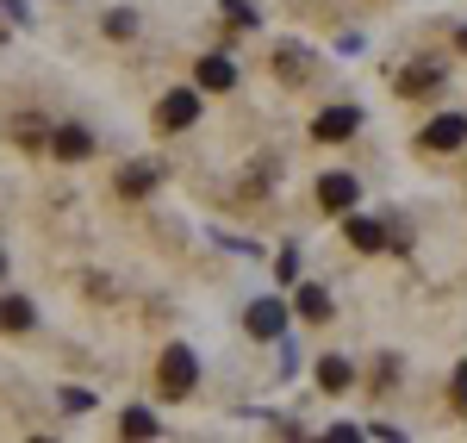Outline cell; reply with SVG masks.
Listing matches in <instances>:
<instances>
[{"instance_id": "6da1fadb", "label": "cell", "mask_w": 467, "mask_h": 443, "mask_svg": "<svg viewBox=\"0 0 467 443\" xmlns=\"http://www.w3.org/2000/svg\"><path fill=\"white\" fill-rule=\"evenodd\" d=\"M156 381H162V394H169V400H187V394H193V381H200V363H193V350H169V356H162V369H156Z\"/></svg>"}, {"instance_id": "7a4b0ae2", "label": "cell", "mask_w": 467, "mask_h": 443, "mask_svg": "<svg viewBox=\"0 0 467 443\" xmlns=\"http://www.w3.org/2000/svg\"><path fill=\"white\" fill-rule=\"evenodd\" d=\"M156 119H162L169 132H187V125L200 119V88H175V94H162V107H156Z\"/></svg>"}, {"instance_id": "3957f363", "label": "cell", "mask_w": 467, "mask_h": 443, "mask_svg": "<svg viewBox=\"0 0 467 443\" xmlns=\"http://www.w3.org/2000/svg\"><path fill=\"white\" fill-rule=\"evenodd\" d=\"M356 125H361V112H356V107H324V112H318V125H312V138H318V144H343Z\"/></svg>"}, {"instance_id": "277c9868", "label": "cell", "mask_w": 467, "mask_h": 443, "mask_svg": "<svg viewBox=\"0 0 467 443\" xmlns=\"http://www.w3.org/2000/svg\"><path fill=\"white\" fill-rule=\"evenodd\" d=\"M393 88L405 94V100H424V94H436V88H442V69H436V63H411V69L393 75Z\"/></svg>"}, {"instance_id": "5b68a950", "label": "cell", "mask_w": 467, "mask_h": 443, "mask_svg": "<svg viewBox=\"0 0 467 443\" xmlns=\"http://www.w3.org/2000/svg\"><path fill=\"white\" fill-rule=\"evenodd\" d=\"M356 194H361L356 175H324V182H318V206H324V213H349Z\"/></svg>"}, {"instance_id": "8992f818", "label": "cell", "mask_w": 467, "mask_h": 443, "mask_svg": "<svg viewBox=\"0 0 467 443\" xmlns=\"http://www.w3.org/2000/svg\"><path fill=\"white\" fill-rule=\"evenodd\" d=\"M193 88H200V94H224V88H237V69H231V57H206V63L193 69Z\"/></svg>"}, {"instance_id": "52a82bcc", "label": "cell", "mask_w": 467, "mask_h": 443, "mask_svg": "<svg viewBox=\"0 0 467 443\" xmlns=\"http://www.w3.org/2000/svg\"><path fill=\"white\" fill-rule=\"evenodd\" d=\"M462 138H467V119H462V112H442V119L424 125V150H455Z\"/></svg>"}, {"instance_id": "ba28073f", "label": "cell", "mask_w": 467, "mask_h": 443, "mask_svg": "<svg viewBox=\"0 0 467 443\" xmlns=\"http://www.w3.org/2000/svg\"><path fill=\"white\" fill-rule=\"evenodd\" d=\"M244 319H250L255 337H281V325H287V306H281V300H255Z\"/></svg>"}, {"instance_id": "9c48e42d", "label": "cell", "mask_w": 467, "mask_h": 443, "mask_svg": "<svg viewBox=\"0 0 467 443\" xmlns=\"http://www.w3.org/2000/svg\"><path fill=\"white\" fill-rule=\"evenodd\" d=\"M50 150H57V163H81V156L94 150V138H88L81 125H63V132L50 138Z\"/></svg>"}, {"instance_id": "30bf717a", "label": "cell", "mask_w": 467, "mask_h": 443, "mask_svg": "<svg viewBox=\"0 0 467 443\" xmlns=\"http://www.w3.org/2000/svg\"><path fill=\"white\" fill-rule=\"evenodd\" d=\"M349 381H356L349 356H324V363H318V387H324V394H343Z\"/></svg>"}, {"instance_id": "8fae6325", "label": "cell", "mask_w": 467, "mask_h": 443, "mask_svg": "<svg viewBox=\"0 0 467 443\" xmlns=\"http://www.w3.org/2000/svg\"><path fill=\"white\" fill-rule=\"evenodd\" d=\"M343 219H349V213H343ZM349 244L374 257V250H387V231H380V225H374V219H349Z\"/></svg>"}, {"instance_id": "7c38bea8", "label": "cell", "mask_w": 467, "mask_h": 443, "mask_svg": "<svg viewBox=\"0 0 467 443\" xmlns=\"http://www.w3.org/2000/svg\"><path fill=\"white\" fill-rule=\"evenodd\" d=\"M299 319L324 325V319H330V294H324V288H299Z\"/></svg>"}, {"instance_id": "4fadbf2b", "label": "cell", "mask_w": 467, "mask_h": 443, "mask_svg": "<svg viewBox=\"0 0 467 443\" xmlns=\"http://www.w3.org/2000/svg\"><path fill=\"white\" fill-rule=\"evenodd\" d=\"M119 431H125V438H156V412L131 406V412H125V418H119Z\"/></svg>"}, {"instance_id": "5bb4252c", "label": "cell", "mask_w": 467, "mask_h": 443, "mask_svg": "<svg viewBox=\"0 0 467 443\" xmlns=\"http://www.w3.org/2000/svg\"><path fill=\"white\" fill-rule=\"evenodd\" d=\"M0 325L6 332H26L32 325V300H0Z\"/></svg>"}, {"instance_id": "9a60e30c", "label": "cell", "mask_w": 467, "mask_h": 443, "mask_svg": "<svg viewBox=\"0 0 467 443\" xmlns=\"http://www.w3.org/2000/svg\"><path fill=\"white\" fill-rule=\"evenodd\" d=\"M224 19H231V26H255L250 0H224Z\"/></svg>"}, {"instance_id": "2e32d148", "label": "cell", "mask_w": 467, "mask_h": 443, "mask_svg": "<svg viewBox=\"0 0 467 443\" xmlns=\"http://www.w3.org/2000/svg\"><path fill=\"white\" fill-rule=\"evenodd\" d=\"M119 187H125V194H144V187H150V169H125V175H119Z\"/></svg>"}, {"instance_id": "e0dca14e", "label": "cell", "mask_w": 467, "mask_h": 443, "mask_svg": "<svg viewBox=\"0 0 467 443\" xmlns=\"http://www.w3.org/2000/svg\"><path fill=\"white\" fill-rule=\"evenodd\" d=\"M281 75L299 81V75H306V57H299V50H281Z\"/></svg>"}, {"instance_id": "ac0fdd59", "label": "cell", "mask_w": 467, "mask_h": 443, "mask_svg": "<svg viewBox=\"0 0 467 443\" xmlns=\"http://www.w3.org/2000/svg\"><path fill=\"white\" fill-rule=\"evenodd\" d=\"M455 400H462V412H467V363L455 369Z\"/></svg>"}, {"instance_id": "d6986e66", "label": "cell", "mask_w": 467, "mask_h": 443, "mask_svg": "<svg viewBox=\"0 0 467 443\" xmlns=\"http://www.w3.org/2000/svg\"><path fill=\"white\" fill-rule=\"evenodd\" d=\"M455 44H462V50H467V26H462V37H455Z\"/></svg>"}, {"instance_id": "ffe728a7", "label": "cell", "mask_w": 467, "mask_h": 443, "mask_svg": "<svg viewBox=\"0 0 467 443\" xmlns=\"http://www.w3.org/2000/svg\"><path fill=\"white\" fill-rule=\"evenodd\" d=\"M0 275H6V257H0Z\"/></svg>"}]
</instances>
